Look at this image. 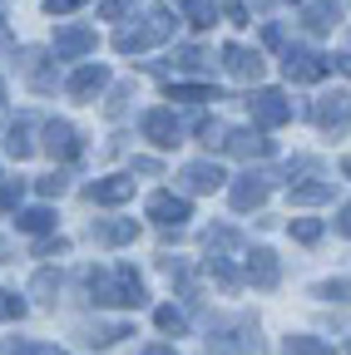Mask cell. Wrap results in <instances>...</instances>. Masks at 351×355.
I'll return each mask as SVG.
<instances>
[{
	"instance_id": "cell-1",
	"label": "cell",
	"mask_w": 351,
	"mask_h": 355,
	"mask_svg": "<svg viewBox=\"0 0 351 355\" xmlns=\"http://www.w3.org/2000/svg\"><path fill=\"white\" fill-rule=\"evenodd\" d=\"M84 286H90L95 306H119V311H139V306H149L144 277H139L129 261H114V266H90V272H84Z\"/></svg>"
},
{
	"instance_id": "cell-2",
	"label": "cell",
	"mask_w": 351,
	"mask_h": 355,
	"mask_svg": "<svg viewBox=\"0 0 351 355\" xmlns=\"http://www.w3.org/2000/svg\"><path fill=\"white\" fill-rule=\"evenodd\" d=\"M173 30H179V20L168 15V6H149V10H144V25H124V30L114 35V50H119V55H139V50H149V44L168 40Z\"/></svg>"
},
{
	"instance_id": "cell-3",
	"label": "cell",
	"mask_w": 351,
	"mask_h": 355,
	"mask_svg": "<svg viewBox=\"0 0 351 355\" xmlns=\"http://www.w3.org/2000/svg\"><path fill=\"white\" fill-rule=\"evenodd\" d=\"M268 345H262L257 336V321L252 316H238V321H218L208 326V355H262Z\"/></svg>"
},
{
	"instance_id": "cell-4",
	"label": "cell",
	"mask_w": 351,
	"mask_h": 355,
	"mask_svg": "<svg viewBox=\"0 0 351 355\" xmlns=\"http://www.w3.org/2000/svg\"><path fill=\"white\" fill-rule=\"evenodd\" d=\"M327 69H332V55H317V50H307V44H292L282 55V74L292 84H317V79H327Z\"/></svg>"
},
{
	"instance_id": "cell-5",
	"label": "cell",
	"mask_w": 351,
	"mask_h": 355,
	"mask_svg": "<svg viewBox=\"0 0 351 355\" xmlns=\"http://www.w3.org/2000/svg\"><path fill=\"white\" fill-rule=\"evenodd\" d=\"M247 114L257 128H282L292 119V99L282 94V89H257V94L247 99Z\"/></svg>"
},
{
	"instance_id": "cell-6",
	"label": "cell",
	"mask_w": 351,
	"mask_h": 355,
	"mask_svg": "<svg viewBox=\"0 0 351 355\" xmlns=\"http://www.w3.org/2000/svg\"><path fill=\"white\" fill-rule=\"evenodd\" d=\"M139 133H144L154 148H179V144H183V139H179V133H183L179 119H173V109H163V104H158V109H144Z\"/></svg>"
},
{
	"instance_id": "cell-7",
	"label": "cell",
	"mask_w": 351,
	"mask_h": 355,
	"mask_svg": "<svg viewBox=\"0 0 351 355\" xmlns=\"http://www.w3.org/2000/svg\"><path fill=\"white\" fill-rule=\"evenodd\" d=\"M312 123H317L322 133H341V128L351 123V94H346V89H332V94H322V99L312 104Z\"/></svg>"
},
{
	"instance_id": "cell-8",
	"label": "cell",
	"mask_w": 351,
	"mask_h": 355,
	"mask_svg": "<svg viewBox=\"0 0 351 355\" xmlns=\"http://www.w3.org/2000/svg\"><path fill=\"white\" fill-rule=\"evenodd\" d=\"M95 30L90 25H60L55 40H50V55L55 60H79V55H95Z\"/></svg>"
},
{
	"instance_id": "cell-9",
	"label": "cell",
	"mask_w": 351,
	"mask_h": 355,
	"mask_svg": "<svg viewBox=\"0 0 351 355\" xmlns=\"http://www.w3.org/2000/svg\"><path fill=\"white\" fill-rule=\"evenodd\" d=\"M277 277H282L277 252H268V247H252V252L243 257V282H252L257 291H272V286H277Z\"/></svg>"
},
{
	"instance_id": "cell-10",
	"label": "cell",
	"mask_w": 351,
	"mask_h": 355,
	"mask_svg": "<svg viewBox=\"0 0 351 355\" xmlns=\"http://www.w3.org/2000/svg\"><path fill=\"white\" fill-rule=\"evenodd\" d=\"M45 153H50V158H60V163H74V158L84 153L74 123H65V119H50V123H45Z\"/></svg>"
},
{
	"instance_id": "cell-11",
	"label": "cell",
	"mask_w": 351,
	"mask_h": 355,
	"mask_svg": "<svg viewBox=\"0 0 351 355\" xmlns=\"http://www.w3.org/2000/svg\"><path fill=\"white\" fill-rule=\"evenodd\" d=\"M149 217L158 222V227H183V222L193 217V207H188L183 193H154L149 198Z\"/></svg>"
},
{
	"instance_id": "cell-12",
	"label": "cell",
	"mask_w": 351,
	"mask_h": 355,
	"mask_svg": "<svg viewBox=\"0 0 351 355\" xmlns=\"http://www.w3.org/2000/svg\"><path fill=\"white\" fill-rule=\"evenodd\" d=\"M268 193H272V183H268L262 173H243L238 183L228 188V202H233L238 212H252V207H262V202H268Z\"/></svg>"
},
{
	"instance_id": "cell-13",
	"label": "cell",
	"mask_w": 351,
	"mask_h": 355,
	"mask_svg": "<svg viewBox=\"0 0 351 355\" xmlns=\"http://www.w3.org/2000/svg\"><path fill=\"white\" fill-rule=\"evenodd\" d=\"M70 99H79V104H90L95 94H104V89H109V69L104 64H79L74 74H70Z\"/></svg>"
},
{
	"instance_id": "cell-14",
	"label": "cell",
	"mask_w": 351,
	"mask_h": 355,
	"mask_svg": "<svg viewBox=\"0 0 351 355\" xmlns=\"http://www.w3.org/2000/svg\"><path fill=\"white\" fill-rule=\"evenodd\" d=\"M203 247H208V261H243L247 257V242L233 227H208L203 232Z\"/></svg>"
},
{
	"instance_id": "cell-15",
	"label": "cell",
	"mask_w": 351,
	"mask_h": 355,
	"mask_svg": "<svg viewBox=\"0 0 351 355\" xmlns=\"http://www.w3.org/2000/svg\"><path fill=\"white\" fill-rule=\"evenodd\" d=\"M223 168L218 163H208V158H198V163H183V173H179V183H183V193H218L223 188Z\"/></svg>"
},
{
	"instance_id": "cell-16",
	"label": "cell",
	"mask_w": 351,
	"mask_h": 355,
	"mask_svg": "<svg viewBox=\"0 0 351 355\" xmlns=\"http://www.w3.org/2000/svg\"><path fill=\"white\" fill-rule=\"evenodd\" d=\"M84 198H90V202H104V207H119V202H129V198H134V178H95V183L90 188H84Z\"/></svg>"
},
{
	"instance_id": "cell-17",
	"label": "cell",
	"mask_w": 351,
	"mask_h": 355,
	"mask_svg": "<svg viewBox=\"0 0 351 355\" xmlns=\"http://www.w3.org/2000/svg\"><path fill=\"white\" fill-rule=\"evenodd\" d=\"M134 237H139V222L134 217H104V222L90 227V242H99V247H124Z\"/></svg>"
},
{
	"instance_id": "cell-18",
	"label": "cell",
	"mask_w": 351,
	"mask_h": 355,
	"mask_svg": "<svg viewBox=\"0 0 351 355\" xmlns=\"http://www.w3.org/2000/svg\"><path fill=\"white\" fill-rule=\"evenodd\" d=\"M223 148H228L233 158H268V153H272V139H262V133H252V128H228Z\"/></svg>"
},
{
	"instance_id": "cell-19",
	"label": "cell",
	"mask_w": 351,
	"mask_h": 355,
	"mask_svg": "<svg viewBox=\"0 0 351 355\" xmlns=\"http://www.w3.org/2000/svg\"><path fill=\"white\" fill-rule=\"evenodd\" d=\"M223 69L238 79H262V55L247 44H223Z\"/></svg>"
},
{
	"instance_id": "cell-20",
	"label": "cell",
	"mask_w": 351,
	"mask_h": 355,
	"mask_svg": "<svg viewBox=\"0 0 351 355\" xmlns=\"http://www.w3.org/2000/svg\"><path fill=\"white\" fill-rule=\"evenodd\" d=\"M124 336H134V331H129V321H95V326L79 331V340L90 345V350H109V345H119Z\"/></svg>"
},
{
	"instance_id": "cell-21",
	"label": "cell",
	"mask_w": 351,
	"mask_h": 355,
	"mask_svg": "<svg viewBox=\"0 0 351 355\" xmlns=\"http://www.w3.org/2000/svg\"><path fill=\"white\" fill-rule=\"evenodd\" d=\"M302 25L312 30V35H327V30L341 25V6H336V0H312V6L302 10Z\"/></svg>"
},
{
	"instance_id": "cell-22",
	"label": "cell",
	"mask_w": 351,
	"mask_h": 355,
	"mask_svg": "<svg viewBox=\"0 0 351 355\" xmlns=\"http://www.w3.org/2000/svg\"><path fill=\"white\" fill-rule=\"evenodd\" d=\"M45 60H50L45 50H25V60H20V69L30 74V84L40 89V94H50V89H55V69H50Z\"/></svg>"
},
{
	"instance_id": "cell-23",
	"label": "cell",
	"mask_w": 351,
	"mask_h": 355,
	"mask_svg": "<svg viewBox=\"0 0 351 355\" xmlns=\"http://www.w3.org/2000/svg\"><path fill=\"white\" fill-rule=\"evenodd\" d=\"M60 286H65V277L55 272V266H40L35 282H30V296H35L40 306H55V301H60Z\"/></svg>"
},
{
	"instance_id": "cell-24",
	"label": "cell",
	"mask_w": 351,
	"mask_h": 355,
	"mask_svg": "<svg viewBox=\"0 0 351 355\" xmlns=\"http://www.w3.org/2000/svg\"><path fill=\"white\" fill-rule=\"evenodd\" d=\"M15 227H20V232H35V237H40V232H55V212H50V207H20V212H15Z\"/></svg>"
},
{
	"instance_id": "cell-25",
	"label": "cell",
	"mask_w": 351,
	"mask_h": 355,
	"mask_svg": "<svg viewBox=\"0 0 351 355\" xmlns=\"http://www.w3.org/2000/svg\"><path fill=\"white\" fill-rule=\"evenodd\" d=\"M173 69L179 74H203V69H213V60L198 50V44H183V50H173Z\"/></svg>"
},
{
	"instance_id": "cell-26",
	"label": "cell",
	"mask_w": 351,
	"mask_h": 355,
	"mask_svg": "<svg viewBox=\"0 0 351 355\" xmlns=\"http://www.w3.org/2000/svg\"><path fill=\"white\" fill-rule=\"evenodd\" d=\"M277 355H336V350L327 340H317V336H287Z\"/></svg>"
},
{
	"instance_id": "cell-27",
	"label": "cell",
	"mask_w": 351,
	"mask_h": 355,
	"mask_svg": "<svg viewBox=\"0 0 351 355\" xmlns=\"http://www.w3.org/2000/svg\"><path fill=\"white\" fill-rule=\"evenodd\" d=\"M168 99H183V104H208V99H223L213 84H168Z\"/></svg>"
},
{
	"instance_id": "cell-28",
	"label": "cell",
	"mask_w": 351,
	"mask_h": 355,
	"mask_svg": "<svg viewBox=\"0 0 351 355\" xmlns=\"http://www.w3.org/2000/svg\"><path fill=\"white\" fill-rule=\"evenodd\" d=\"M6 148H10V158H30V153H35V144H30V119H15V123H10Z\"/></svg>"
},
{
	"instance_id": "cell-29",
	"label": "cell",
	"mask_w": 351,
	"mask_h": 355,
	"mask_svg": "<svg viewBox=\"0 0 351 355\" xmlns=\"http://www.w3.org/2000/svg\"><path fill=\"white\" fill-rule=\"evenodd\" d=\"M292 202H297V207L332 202V183H297V188H292Z\"/></svg>"
},
{
	"instance_id": "cell-30",
	"label": "cell",
	"mask_w": 351,
	"mask_h": 355,
	"mask_svg": "<svg viewBox=\"0 0 351 355\" xmlns=\"http://www.w3.org/2000/svg\"><path fill=\"white\" fill-rule=\"evenodd\" d=\"M154 326L168 331V336H183V331H188V316H183L179 306H158V311H154Z\"/></svg>"
},
{
	"instance_id": "cell-31",
	"label": "cell",
	"mask_w": 351,
	"mask_h": 355,
	"mask_svg": "<svg viewBox=\"0 0 351 355\" xmlns=\"http://www.w3.org/2000/svg\"><path fill=\"white\" fill-rule=\"evenodd\" d=\"M183 15H188V25H193V30H208V25L218 20L213 0H183Z\"/></svg>"
},
{
	"instance_id": "cell-32",
	"label": "cell",
	"mask_w": 351,
	"mask_h": 355,
	"mask_svg": "<svg viewBox=\"0 0 351 355\" xmlns=\"http://www.w3.org/2000/svg\"><path fill=\"white\" fill-rule=\"evenodd\" d=\"M317 296H322V301H336V306H351V277H336V282H317Z\"/></svg>"
},
{
	"instance_id": "cell-33",
	"label": "cell",
	"mask_w": 351,
	"mask_h": 355,
	"mask_svg": "<svg viewBox=\"0 0 351 355\" xmlns=\"http://www.w3.org/2000/svg\"><path fill=\"white\" fill-rule=\"evenodd\" d=\"M322 232H327V227H322L317 217H292V237H297L302 247H312V242H322Z\"/></svg>"
},
{
	"instance_id": "cell-34",
	"label": "cell",
	"mask_w": 351,
	"mask_h": 355,
	"mask_svg": "<svg viewBox=\"0 0 351 355\" xmlns=\"http://www.w3.org/2000/svg\"><path fill=\"white\" fill-rule=\"evenodd\" d=\"M158 272H163L168 282H183V277H193V266H188L183 257H168V252H163V257H158Z\"/></svg>"
},
{
	"instance_id": "cell-35",
	"label": "cell",
	"mask_w": 351,
	"mask_h": 355,
	"mask_svg": "<svg viewBox=\"0 0 351 355\" xmlns=\"http://www.w3.org/2000/svg\"><path fill=\"white\" fill-rule=\"evenodd\" d=\"M20 198H25V183H20V178H6V183H0V212L20 207Z\"/></svg>"
},
{
	"instance_id": "cell-36",
	"label": "cell",
	"mask_w": 351,
	"mask_h": 355,
	"mask_svg": "<svg viewBox=\"0 0 351 355\" xmlns=\"http://www.w3.org/2000/svg\"><path fill=\"white\" fill-rule=\"evenodd\" d=\"M20 316H25V301H20L15 291L0 286V321H20Z\"/></svg>"
},
{
	"instance_id": "cell-37",
	"label": "cell",
	"mask_w": 351,
	"mask_h": 355,
	"mask_svg": "<svg viewBox=\"0 0 351 355\" xmlns=\"http://www.w3.org/2000/svg\"><path fill=\"white\" fill-rule=\"evenodd\" d=\"M198 133H203V148H223V139H228V128L218 123V119L213 123H198Z\"/></svg>"
},
{
	"instance_id": "cell-38",
	"label": "cell",
	"mask_w": 351,
	"mask_h": 355,
	"mask_svg": "<svg viewBox=\"0 0 351 355\" xmlns=\"http://www.w3.org/2000/svg\"><path fill=\"white\" fill-rule=\"evenodd\" d=\"M70 252V242L65 237H45V242H35V257H65Z\"/></svg>"
},
{
	"instance_id": "cell-39",
	"label": "cell",
	"mask_w": 351,
	"mask_h": 355,
	"mask_svg": "<svg viewBox=\"0 0 351 355\" xmlns=\"http://www.w3.org/2000/svg\"><path fill=\"white\" fill-rule=\"evenodd\" d=\"M35 188H40V198H60V193H65V178H60V173H50V178H40Z\"/></svg>"
},
{
	"instance_id": "cell-40",
	"label": "cell",
	"mask_w": 351,
	"mask_h": 355,
	"mask_svg": "<svg viewBox=\"0 0 351 355\" xmlns=\"http://www.w3.org/2000/svg\"><path fill=\"white\" fill-rule=\"evenodd\" d=\"M124 10H134V0H104V6H99V15H104V20H119Z\"/></svg>"
},
{
	"instance_id": "cell-41",
	"label": "cell",
	"mask_w": 351,
	"mask_h": 355,
	"mask_svg": "<svg viewBox=\"0 0 351 355\" xmlns=\"http://www.w3.org/2000/svg\"><path fill=\"white\" fill-rule=\"evenodd\" d=\"M223 15H228L233 25H247V6H243V0H223Z\"/></svg>"
},
{
	"instance_id": "cell-42",
	"label": "cell",
	"mask_w": 351,
	"mask_h": 355,
	"mask_svg": "<svg viewBox=\"0 0 351 355\" xmlns=\"http://www.w3.org/2000/svg\"><path fill=\"white\" fill-rule=\"evenodd\" d=\"M317 168H322L317 158H292V163L282 168V178H292V173H317Z\"/></svg>"
},
{
	"instance_id": "cell-43",
	"label": "cell",
	"mask_w": 351,
	"mask_h": 355,
	"mask_svg": "<svg viewBox=\"0 0 351 355\" xmlns=\"http://www.w3.org/2000/svg\"><path fill=\"white\" fill-rule=\"evenodd\" d=\"M79 6H84V0H45L50 15H70V10H79Z\"/></svg>"
},
{
	"instance_id": "cell-44",
	"label": "cell",
	"mask_w": 351,
	"mask_h": 355,
	"mask_svg": "<svg viewBox=\"0 0 351 355\" xmlns=\"http://www.w3.org/2000/svg\"><path fill=\"white\" fill-rule=\"evenodd\" d=\"M336 232L351 237V202H341V217H336Z\"/></svg>"
},
{
	"instance_id": "cell-45",
	"label": "cell",
	"mask_w": 351,
	"mask_h": 355,
	"mask_svg": "<svg viewBox=\"0 0 351 355\" xmlns=\"http://www.w3.org/2000/svg\"><path fill=\"white\" fill-rule=\"evenodd\" d=\"M139 355H179V350H173V345H144Z\"/></svg>"
},
{
	"instance_id": "cell-46",
	"label": "cell",
	"mask_w": 351,
	"mask_h": 355,
	"mask_svg": "<svg viewBox=\"0 0 351 355\" xmlns=\"http://www.w3.org/2000/svg\"><path fill=\"white\" fill-rule=\"evenodd\" d=\"M332 64H336V69H341V74L351 79V55H332Z\"/></svg>"
},
{
	"instance_id": "cell-47",
	"label": "cell",
	"mask_w": 351,
	"mask_h": 355,
	"mask_svg": "<svg viewBox=\"0 0 351 355\" xmlns=\"http://www.w3.org/2000/svg\"><path fill=\"white\" fill-rule=\"evenodd\" d=\"M0 50H15V35H10L6 25H0Z\"/></svg>"
},
{
	"instance_id": "cell-48",
	"label": "cell",
	"mask_w": 351,
	"mask_h": 355,
	"mask_svg": "<svg viewBox=\"0 0 351 355\" xmlns=\"http://www.w3.org/2000/svg\"><path fill=\"white\" fill-rule=\"evenodd\" d=\"M10 257H15V252H10V242H6V237H0V261H10Z\"/></svg>"
},
{
	"instance_id": "cell-49",
	"label": "cell",
	"mask_w": 351,
	"mask_h": 355,
	"mask_svg": "<svg viewBox=\"0 0 351 355\" xmlns=\"http://www.w3.org/2000/svg\"><path fill=\"white\" fill-rule=\"evenodd\" d=\"M341 173H346V178H351V158H341Z\"/></svg>"
},
{
	"instance_id": "cell-50",
	"label": "cell",
	"mask_w": 351,
	"mask_h": 355,
	"mask_svg": "<svg viewBox=\"0 0 351 355\" xmlns=\"http://www.w3.org/2000/svg\"><path fill=\"white\" fill-rule=\"evenodd\" d=\"M0 104H6V79H0Z\"/></svg>"
},
{
	"instance_id": "cell-51",
	"label": "cell",
	"mask_w": 351,
	"mask_h": 355,
	"mask_svg": "<svg viewBox=\"0 0 351 355\" xmlns=\"http://www.w3.org/2000/svg\"><path fill=\"white\" fill-rule=\"evenodd\" d=\"M346 355H351V340H346Z\"/></svg>"
}]
</instances>
